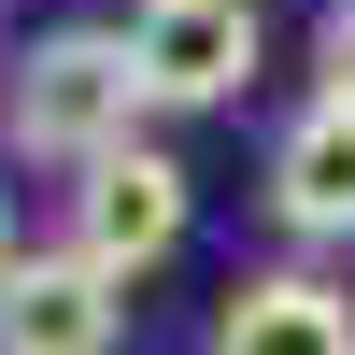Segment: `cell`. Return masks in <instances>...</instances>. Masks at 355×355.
Instances as JSON below:
<instances>
[{"label": "cell", "instance_id": "1", "mask_svg": "<svg viewBox=\"0 0 355 355\" xmlns=\"http://www.w3.org/2000/svg\"><path fill=\"white\" fill-rule=\"evenodd\" d=\"M15 157H57V171H100V157H128L142 142V57H128V28H43V43L15 57Z\"/></svg>", "mask_w": 355, "mask_h": 355}, {"label": "cell", "instance_id": "5", "mask_svg": "<svg viewBox=\"0 0 355 355\" xmlns=\"http://www.w3.org/2000/svg\"><path fill=\"white\" fill-rule=\"evenodd\" d=\"M214 355H355V299L327 270H256V284H227Z\"/></svg>", "mask_w": 355, "mask_h": 355}, {"label": "cell", "instance_id": "8", "mask_svg": "<svg viewBox=\"0 0 355 355\" xmlns=\"http://www.w3.org/2000/svg\"><path fill=\"white\" fill-rule=\"evenodd\" d=\"M0 284H15V214H0Z\"/></svg>", "mask_w": 355, "mask_h": 355}, {"label": "cell", "instance_id": "3", "mask_svg": "<svg viewBox=\"0 0 355 355\" xmlns=\"http://www.w3.org/2000/svg\"><path fill=\"white\" fill-rule=\"evenodd\" d=\"M128 57H142V100H157V114L242 100V85H256V0H142V15H128Z\"/></svg>", "mask_w": 355, "mask_h": 355}, {"label": "cell", "instance_id": "4", "mask_svg": "<svg viewBox=\"0 0 355 355\" xmlns=\"http://www.w3.org/2000/svg\"><path fill=\"white\" fill-rule=\"evenodd\" d=\"M128 341V284L85 256H15L0 284V355H114Z\"/></svg>", "mask_w": 355, "mask_h": 355}, {"label": "cell", "instance_id": "6", "mask_svg": "<svg viewBox=\"0 0 355 355\" xmlns=\"http://www.w3.org/2000/svg\"><path fill=\"white\" fill-rule=\"evenodd\" d=\"M270 214L299 242H355V100H313L270 142Z\"/></svg>", "mask_w": 355, "mask_h": 355}, {"label": "cell", "instance_id": "7", "mask_svg": "<svg viewBox=\"0 0 355 355\" xmlns=\"http://www.w3.org/2000/svg\"><path fill=\"white\" fill-rule=\"evenodd\" d=\"M313 71H327V100H355V0H327V28H313Z\"/></svg>", "mask_w": 355, "mask_h": 355}, {"label": "cell", "instance_id": "2", "mask_svg": "<svg viewBox=\"0 0 355 355\" xmlns=\"http://www.w3.org/2000/svg\"><path fill=\"white\" fill-rule=\"evenodd\" d=\"M171 242H185V157H171V142H128V157H100L71 185V256H85V270L142 284Z\"/></svg>", "mask_w": 355, "mask_h": 355}]
</instances>
